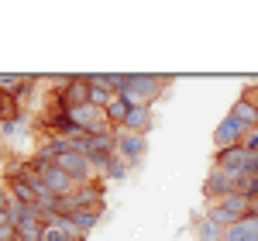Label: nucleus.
Returning a JSON list of instances; mask_svg holds the SVG:
<instances>
[{
    "mask_svg": "<svg viewBox=\"0 0 258 241\" xmlns=\"http://www.w3.org/2000/svg\"><path fill=\"white\" fill-rule=\"evenodd\" d=\"M165 83L169 76H159V73H131V93H127V100L135 103H155L165 93Z\"/></svg>",
    "mask_w": 258,
    "mask_h": 241,
    "instance_id": "f257e3e1",
    "label": "nucleus"
},
{
    "mask_svg": "<svg viewBox=\"0 0 258 241\" xmlns=\"http://www.w3.org/2000/svg\"><path fill=\"white\" fill-rule=\"evenodd\" d=\"M241 176H244V169H234V172H227V169H217V165H210V172H207V179H203V197L210 203H220L227 193H234L238 190Z\"/></svg>",
    "mask_w": 258,
    "mask_h": 241,
    "instance_id": "f03ea898",
    "label": "nucleus"
},
{
    "mask_svg": "<svg viewBox=\"0 0 258 241\" xmlns=\"http://www.w3.org/2000/svg\"><path fill=\"white\" fill-rule=\"evenodd\" d=\"M244 135H248V128L227 114V117L217 124V131H214V152H224V148H238V145H244Z\"/></svg>",
    "mask_w": 258,
    "mask_h": 241,
    "instance_id": "7ed1b4c3",
    "label": "nucleus"
},
{
    "mask_svg": "<svg viewBox=\"0 0 258 241\" xmlns=\"http://www.w3.org/2000/svg\"><path fill=\"white\" fill-rule=\"evenodd\" d=\"M55 165H59V169H66V172H69L73 179L80 183V186H90V183H93V176H97L93 162L86 159L83 152H66V155H62V159L55 162Z\"/></svg>",
    "mask_w": 258,
    "mask_h": 241,
    "instance_id": "20e7f679",
    "label": "nucleus"
},
{
    "mask_svg": "<svg viewBox=\"0 0 258 241\" xmlns=\"http://www.w3.org/2000/svg\"><path fill=\"white\" fill-rule=\"evenodd\" d=\"M41 183H45V186H48L55 197H73V193L80 190V183L73 179L66 169H59V165H48V169L41 172Z\"/></svg>",
    "mask_w": 258,
    "mask_h": 241,
    "instance_id": "39448f33",
    "label": "nucleus"
},
{
    "mask_svg": "<svg viewBox=\"0 0 258 241\" xmlns=\"http://www.w3.org/2000/svg\"><path fill=\"white\" fill-rule=\"evenodd\" d=\"M117 135V155L127 165H138L145 159V135H131V131H114Z\"/></svg>",
    "mask_w": 258,
    "mask_h": 241,
    "instance_id": "423d86ee",
    "label": "nucleus"
},
{
    "mask_svg": "<svg viewBox=\"0 0 258 241\" xmlns=\"http://www.w3.org/2000/svg\"><path fill=\"white\" fill-rule=\"evenodd\" d=\"M152 120H155L152 103H138V107H131V114H127V120H124V128H120V131H131V135H148V131H152Z\"/></svg>",
    "mask_w": 258,
    "mask_h": 241,
    "instance_id": "0eeeda50",
    "label": "nucleus"
},
{
    "mask_svg": "<svg viewBox=\"0 0 258 241\" xmlns=\"http://www.w3.org/2000/svg\"><path fill=\"white\" fill-rule=\"evenodd\" d=\"M227 114H231L234 120H241L244 128H258V100H255V97H248V93H241Z\"/></svg>",
    "mask_w": 258,
    "mask_h": 241,
    "instance_id": "6e6552de",
    "label": "nucleus"
},
{
    "mask_svg": "<svg viewBox=\"0 0 258 241\" xmlns=\"http://www.w3.org/2000/svg\"><path fill=\"white\" fill-rule=\"evenodd\" d=\"M55 97H62V103L73 110V107H83V103H90V83H86V76H73V83L62 90V93H55Z\"/></svg>",
    "mask_w": 258,
    "mask_h": 241,
    "instance_id": "1a4fd4ad",
    "label": "nucleus"
},
{
    "mask_svg": "<svg viewBox=\"0 0 258 241\" xmlns=\"http://www.w3.org/2000/svg\"><path fill=\"white\" fill-rule=\"evenodd\" d=\"M131 107H135V103L127 100V97H114V100L103 107V117H107V124H110L114 131H120L124 120H127V114H131Z\"/></svg>",
    "mask_w": 258,
    "mask_h": 241,
    "instance_id": "9d476101",
    "label": "nucleus"
},
{
    "mask_svg": "<svg viewBox=\"0 0 258 241\" xmlns=\"http://www.w3.org/2000/svg\"><path fill=\"white\" fill-rule=\"evenodd\" d=\"M244 162H248V148H244V145H238V148H224V152H214V165H217V169H227V172L244 169Z\"/></svg>",
    "mask_w": 258,
    "mask_h": 241,
    "instance_id": "9b49d317",
    "label": "nucleus"
},
{
    "mask_svg": "<svg viewBox=\"0 0 258 241\" xmlns=\"http://www.w3.org/2000/svg\"><path fill=\"white\" fill-rule=\"evenodd\" d=\"M193 234L197 241H224V227L214 224L207 214H193Z\"/></svg>",
    "mask_w": 258,
    "mask_h": 241,
    "instance_id": "f8f14e48",
    "label": "nucleus"
},
{
    "mask_svg": "<svg viewBox=\"0 0 258 241\" xmlns=\"http://www.w3.org/2000/svg\"><path fill=\"white\" fill-rule=\"evenodd\" d=\"M103 217H107V210H93V207H86V210H76V214H73V224H76V231H80L83 238H90V231H93Z\"/></svg>",
    "mask_w": 258,
    "mask_h": 241,
    "instance_id": "ddd939ff",
    "label": "nucleus"
},
{
    "mask_svg": "<svg viewBox=\"0 0 258 241\" xmlns=\"http://www.w3.org/2000/svg\"><path fill=\"white\" fill-rule=\"evenodd\" d=\"M127 169H131V165L120 159V155H110V159L100 165V179H103V183H114V179H117L120 183L124 176H127Z\"/></svg>",
    "mask_w": 258,
    "mask_h": 241,
    "instance_id": "4468645a",
    "label": "nucleus"
},
{
    "mask_svg": "<svg viewBox=\"0 0 258 241\" xmlns=\"http://www.w3.org/2000/svg\"><path fill=\"white\" fill-rule=\"evenodd\" d=\"M21 114H24V110H21L18 97L0 90V124H14V120H21Z\"/></svg>",
    "mask_w": 258,
    "mask_h": 241,
    "instance_id": "2eb2a0df",
    "label": "nucleus"
},
{
    "mask_svg": "<svg viewBox=\"0 0 258 241\" xmlns=\"http://www.w3.org/2000/svg\"><path fill=\"white\" fill-rule=\"evenodd\" d=\"M18 238L21 241H41V238H45V224H41V221H24L18 227Z\"/></svg>",
    "mask_w": 258,
    "mask_h": 241,
    "instance_id": "dca6fc26",
    "label": "nucleus"
},
{
    "mask_svg": "<svg viewBox=\"0 0 258 241\" xmlns=\"http://www.w3.org/2000/svg\"><path fill=\"white\" fill-rule=\"evenodd\" d=\"M238 193H244L248 200L255 203V200H258V176H251V172H244V176H241V183H238Z\"/></svg>",
    "mask_w": 258,
    "mask_h": 241,
    "instance_id": "f3484780",
    "label": "nucleus"
},
{
    "mask_svg": "<svg viewBox=\"0 0 258 241\" xmlns=\"http://www.w3.org/2000/svg\"><path fill=\"white\" fill-rule=\"evenodd\" d=\"M110 100H114V93H110V90H103V86H90V103H93V107L103 110Z\"/></svg>",
    "mask_w": 258,
    "mask_h": 241,
    "instance_id": "a211bd4d",
    "label": "nucleus"
},
{
    "mask_svg": "<svg viewBox=\"0 0 258 241\" xmlns=\"http://www.w3.org/2000/svg\"><path fill=\"white\" fill-rule=\"evenodd\" d=\"M21 83H24V76H18V73H4V76H0V90H4V93H18Z\"/></svg>",
    "mask_w": 258,
    "mask_h": 241,
    "instance_id": "6ab92c4d",
    "label": "nucleus"
},
{
    "mask_svg": "<svg viewBox=\"0 0 258 241\" xmlns=\"http://www.w3.org/2000/svg\"><path fill=\"white\" fill-rule=\"evenodd\" d=\"M31 93H35V76H24V83H21V86H18V93H14V97H18V103H21V107H24V100H28Z\"/></svg>",
    "mask_w": 258,
    "mask_h": 241,
    "instance_id": "aec40b11",
    "label": "nucleus"
},
{
    "mask_svg": "<svg viewBox=\"0 0 258 241\" xmlns=\"http://www.w3.org/2000/svg\"><path fill=\"white\" fill-rule=\"evenodd\" d=\"M41 241H69V234L62 231L59 224H48V227H45V238H41Z\"/></svg>",
    "mask_w": 258,
    "mask_h": 241,
    "instance_id": "412c9836",
    "label": "nucleus"
},
{
    "mask_svg": "<svg viewBox=\"0 0 258 241\" xmlns=\"http://www.w3.org/2000/svg\"><path fill=\"white\" fill-rule=\"evenodd\" d=\"M244 148H248V152H258V128H248V135H244Z\"/></svg>",
    "mask_w": 258,
    "mask_h": 241,
    "instance_id": "4be33fe9",
    "label": "nucleus"
},
{
    "mask_svg": "<svg viewBox=\"0 0 258 241\" xmlns=\"http://www.w3.org/2000/svg\"><path fill=\"white\" fill-rule=\"evenodd\" d=\"M11 203H14V197H11L7 183H0V210H11Z\"/></svg>",
    "mask_w": 258,
    "mask_h": 241,
    "instance_id": "5701e85b",
    "label": "nucleus"
},
{
    "mask_svg": "<svg viewBox=\"0 0 258 241\" xmlns=\"http://www.w3.org/2000/svg\"><path fill=\"white\" fill-rule=\"evenodd\" d=\"M251 217H258V200H255V210H251Z\"/></svg>",
    "mask_w": 258,
    "mask_h": 241,
    "instance_id": "b1692460",
    "label": "nucleus"
},
{
    "mask_svg": "<svg viewBox=\"0 0 258 241\" xmlns=\"http://www.w3.org/2000/svg\"><path fill=\"white\" fill-rule=\"evenodd\" d=\"M73 241H90V238H83V234H80V238H73Z\"/></svg>",
    "mask_w": 258,
    "mask_h": 241,
    "instance_id": "393cba45",
    "label": "nucleus"
}]
</instances>
